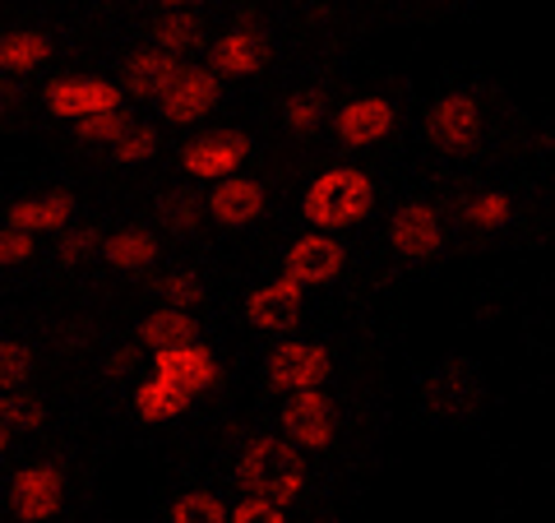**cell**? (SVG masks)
I'll list each match as a JSON object with an SVG mask.
<instances>
[{
    "label": "cell",
    "mask_w": 555,
    "mask_h": 523,
    "mask_svg": "<svg viewBox=\"0 0 555 523\" xmlns=\"http://www.w3.org/2000/svg\"><path fill=\"white\" fill-rule=\"evenodd\" d=\"M375 208V181L357 167H328L320 171L310 190L301 195V214L310 228L320 232H343V228H357L366 222Z\"/></svg>",
    "instance_id": "1"
},
{
    "label": "cell",
    "mask_w": 555,
    "mask_h": 523,
    "mask_svg": "<svg viewBox=\"0 0 555 523\" xmlns=\"http://www.w3.org/2000/svg\"><path fill=\"white\" fill-rule=\"evenodd\" d=\"M236 482L255 496H269L278 505H292L306 492V459L301 445L278 441V435H255L236 459Z\"/></svg>",
    "instance_id": "2"
},
{
    "label": "cell",
    "mask_w": 555,
    "mask_h": 523,
    "mask_svg": "<svg viewBox=\"0 0 555 523\" xmlns=\"http://www.w3.org/2000/svg\"><path fill=\"white\" fill-rule=\"evenodd\" d=\"M328 371H334V357H328L324 343H306V339H292V343H278L269 361H264V375L273 390H320Z\"/></svg>",
    "instance_id": "3"
},
{
    "label": "cell",
    "mask_w": 555,
    "mask_h": 523,
    "mask_svg": "<svg viewBox=\"0 0 555 523\" xmlns=\"http://www.w3.org/2000/svg\"><path fill=\"white\" fill-rule=\"evenodd\" d=\"M347 265V251H343V241L334 232H320V228H310L306 237H297L287 246L283 255V273L287 278H297L301 288H324V283H334V278L343 273Z\"/></svg>",
    "instance_id": "4"
},
{
    "label": "cell",
    "mask_w": 555,
    "mask_h": 523,
    "mask_svg": "<svg viewBox=\"0 0 555 523\" xmlns=\"http://www.w3.org/2000/svg\"><path fill=\"white\" fill-rule=\"evenodd\" d=\"M250 158V139L236 135V130H214V135H199L190 139L185 153H181V167L190 171L195 181H222L241 171Z\"/></svg>",
    "instance_id": "5"
},
{
    "label": "cell",
    "mask_w": 555,
    "mask_h": 523,
    "mask_svg": "<svg viewBox=\"0 0 555 523\" xmlns=\"http://www.w3.org/2000/svg\"><path fill=\"white\" fill-rule=\"evenodd\" d=\"M126 102V89L112 79H93V75H75V79H56L47 84V112L61 120H83L93 112H112Z\"/></svg>",
    "instance_id": "6"
},
{
    "label": "cell",
    "mask_w": 555,
    "mask_h": 523,
    "mask_svg": "<svg viewBox=\"0 0 555 523\" xmlns=\"http://www.w3.org/2000/svg\"><path fill=\"white\" fill-rule=\"evenodd\" d=\"M306 310V288L297 278H273V283H259L250 296H246V324L259 329V334H283L301 320Z\"/></svg>",
    "instance_id": "7"
},
{
    "label": "cell",
    "mask_w": 555,
    "mask_h": 523,
    "mask_svg": "<svg viewBox=\"0 0 555 523\" xmlns=\"http://www.w3.org/2000/svg\"><path fill=\"white\" fill-rule=\"evenodd\" d=\"M426 139L444 153H467L481 139V107L467 93H449L426 112Z\"/></svg>",
    "instance_id": "8"
},
{
    "label": "cell",
    "mask_w": 555,
    "mask_h": 523,
    "mask_svg": "<svg viewBox=\"0 0 555 523\" xmlns=\"http://www.w3.org/2000/svg\"><path fill=\"white\" fill-rule=\"evenodd\" d=\"M218 98H222V79L214 75V69L181 65V75L171 79V89L158 102H163V116L171 120V126H195V120H204L218 107Z\"/></svg>",
    "instance_id": "9"
},
{
    "label": "cell",
    "mask_w": 555,
    "mask_h": 523,
    "mask_svg": "<svg viewBox=\"0 0 555 523\" xmlns=\"http://www.w3.org/2000/svg\"><path fill=\"white\" fill-rule=\"evenodd\" d=\"M61 496H65V482L51 463H33V468H20L10 482V510L20 523H47L56 519L61 510Z\"/></svg>",
    "instance_id": "10"
},
{
    "label": "cell",
    "mask_w": 555,
    "mask_h": 523,
    "mask_svg": "<svg viewBox=\"0 0 555 523\" xmlns=\"http://www.w3.org/2000/svg\"><path fill=\"white\" fill-rule=\"evenodd\" d=\"M389 246L422 265V259H436L444 251V222L430 204H403L398 214L389 218Z\"/></svg>",
    "instance_id": "11"
},
{
    "label": "cell",
    "mask_w": 555,
    "mask_h": 523,
    "mask_svg": "<svg viewBox=\"0 0 555 523\" xmlns=\"http://www.w3.org/2000/svg\"><path fill=\"white\" fill-rule=\"evenodd\" d=\"M283 435L301 449H328L334 445V408L320 390H292L283 404Z\"/></svg>",
    "instance_id": "12"
},
{
    "label": "cell",
    "mask_w": 555,
    "mask_h": 523,
    "mask_svg": "<svg viewBox=\"0 0 555 523\" xmlns=\"http://www.w3.org/2000/svg\"><path fill=\"white\" fill-rule=\"evenodd\" d=\"M153 375L171 380L177 390H185L190 398H195V394H204V390L218 385V361H214V353H208V347L195 339V343L158 347V353H153Z\"/></svg>",
    "instance_id": "13"
},
{
    "label": "cell",
    "mask_w": 555,
    "mask_h": 523,
    "mask_svg": "<svg viewBox=\"0 0 555 523\" xmlns=\"http://www.w3.org/2000/svg\"><path fill=\"white\" fill-rule=\"evenodd\" d=\"M393 126H398V112L389 98H352L334 116V135L343 149H375Z\"/></svg>",
    "instance_id": "14"
},
{
    "label": "cell",
    "mask_w": 555,
    "mask_h": 523,
    "mask_svg": "<svg viewBox=\"0 0 555 523\" xmlns=\"http://www.w3.org/2000/svg\"><path fill=\"white\" fill-rule=\"evenodd\" d=\"M264 186L250 181V177H241V171H232V177H222L214 186V195H208V218L218 222V228H250L255 218H264Z\"/></svg>",
    "instance_id": "15"
},
{
    "label": "cell",
    "mask_w": 555,
    "mask_h": 523,
    "mask_svg": "<svg viewBox=\"0 0 555 523\" xmlns=\"http://www.w3.org/2000/svg\"><path fill=\"white\" fill-rule=\"evenodd\" d=\"M269 61V42L259 38L255 28H236V33H222L208 51V69H214L218 79H250L259 75Z\"/></svg>",
    "instance_id": "16"
},
{
    "label": "cell",
    "mask_w": 555,
    "mask_h": 523,
    "mask_svg": "<svg viewBox=\"0 0 555 523\" xmlns=\"http://www.w3.org/2000/svg\"><path fill=\"white\" fill-rule=\"evenodd\" d=\"M69 218H75V195H65V190H47V195H33V200H14L10 214H5L10 228H20L28 237L61 232V228H69Z\"/></svg>",
    "instance_id": "17"
},
{
    "label": "cell",
    "mask_w": 555,
    "mask_h": 523,
    "mask_svg": "<svg viewBox=\"0 0 555 523\" xmlns=\"http://www.w3.org/2000/svg\"><path fill=\"white\" fill-rule=\"evenodd\" d=\"M177 75H181V56H171V51H163V47H149V51H139V56H130L126 89L134 98H153V102H158L171 89V79H177Z\"/></svg>",
    "instance_id": "18"
},
{
    "label": "cell",
    "mask_w": 555,
    "mask_h": 523,
    "mask_svg": "<svg viewBox=\"0 0 555 523\" xmlns=\"http://www.w3.org/2000/svg\"><path fill=\"white\" fill-rule=\"evenodd\" d=\"M98 255L107 259L116 273H144V269L158 265L163 246H158V237H153V232L130 228V232H116V237L102 241V251H98Z\"/></svg>",
    "instance_id": "19"
},
{
    "label": "cell",
    "mask_w": 555,
    "mask_h": 523,
    "mask_svg": "<svg viewBox=\"0 0 555 523\" xmlns=\"http://www.w3.org/2000/svg\"><path fill=\"white\" fill-rule=\"evenodd\" d=\"M51 61V38L38 28L0 33V75H33Z\"/></svg>",
    "instance_id": "20"
},
{
    "label": "cell",
    "mask_w": 555,
    "mask_h": 523,
    "mask_svg": "<svg viewBox=\"0 0 555 523\" xmlns=\"http://www.w3.org/2000/svg\"><path fill=\"white\" fill-rule=\"evenodd\" d=\"M199 339V324L190 316L185 306H158L153 316L139 324V343L149 347V353H158V347H177V343H195Z\"/></svg>",
    "instance_id": "21"
},
{
    "label": "cell",
    "mask_w": 555,
    "mask_h": 523,
    "mask_svg": "<svg viewBox=\"0 0 555 523\" xmlns=\"http://www.w3.org/2000/svg\"><path fill=\"white\" fill-rule=\"evenodd\" d=\"M190 408V394L185 390H177L171 380H163V375H149L144 385L134 390V412H139V422H177V417Z\"/></svg>",
    "instance_id": "22"
},
{
    "label": "cell",
    "mask_w": 555,
    "mask_h": 523,
    "mask_svg": "<svg viewBox=\"0 0 555 523\" xmlns=\"http://www.w3.org/2000/svg\"><path fill=\"white\" fill-rule=\"evenodd\" d=\"M158 218H163V228H167V232L185 237V232H195V228H199V218H204V200L195 195V190L177 186V190H167V195L158 200Z\"/></svg>",
    "instance_id": "23"
},
{
    "label": "cell",
    "mask_w": 555,
    "mask_h": 523,
    "mask_svg": "<svg viewBox=\"0 0 555 523\" xmlns=\"http://www.w3.org/2000/svg\"><path fill=\"white\" fill-rule=\"evenodd\" d=\"M199 20L190 10H167L158 24H153V47H163V51H171V56H181V51H190V47H199Z\"/></svg>",
    "instance_id": "24"
},
{
    "label": "cell",
    "mask_w": 555,
    "mask_h": 523,
    "mask_svg": "<svg viewBox=\"0 0 555 523\" xmlns=\"http://www.w3.org/2000/svg\"><path fill=\"white\" fill-rule=\"evenodd\" d=\"M0 422L20 435H33L47 426V408L24 390H0Z\"/></svg>",
    "instance_id": "25"
},
{
    "label": "cell",
    "mask_w": 555,
    "mask_h": 523,
    "mask_svg": "<svg viewBox=\"0 0 555 523\" xmlns=\"http://www.w3.org/2000/svg\"><path fill=\"white\" fill-rule=\"evenodd\" d=\"M158 144H163V135L158 126H126V135L112 144V158L120 167H139V163H149V158H158Z\"/></svg>",
    "instance_id": "26"
},
{
    "label": "cell",
    "mask_w": 555,
    "mask_h": 523,
    "mask_svg": "<svg viewBox=\"0 0 555 523\" xmlns=\"http://www.w3.org/2000/svg\"><path fill=\"white\" fill-rule=\"evenodd\" d=\"M167 523H228V505L208 492H185L171 500Z\"/></svg>",
    "instance_id": "27"
},
{
    "label": "cell",
    "mask_w": 555,
    "mask_h": 523,
    "mask_svg": "<svg viewBox=\"0 0 555 523\" xmlns=\"http://www.w3.org/2000/svg\"><path fill=\"white\" fill-rule=\"evenodd\" d=\"M463 218L473 222V228H481V232H500V228H509L514 204L500 195V190H486V195H473L463 204Z\"/></svg>",
    "instance_id": "28"
},
{
    "label": "cell",
    "mask_w": 555,
    "mask_h": 523,
    "mask_svg": "<svg viewBox=\"0 0 555 523\" xmlns=\"http://www.w3.org/2000/svg\"><path fill=\"white\" fill-rule=\"evenodd\" d=\"M320 120H324V98H320V93L301 89V93H292V98L283 102V126H287L292 135L320 130Z\"/></svg>",
    "instance_id": "29"
},
{
    "label": "cell",
    "mask_w": 555,
    "mask_h": 523,
    "mask_svg": "<svg viewBox=\"0 0 555 523\" xmlns=\"http://www.w3.org/2000/svg\"><path fill=\"white\" fill-rule=\"evenodd\" d=\"M33 380V353L20 339H0V390H24Z\"/></svg>",
    "instance_id": "30"
},
{
    "label": "cell",
    "mask_w": 555,
    "mask_h": 523,
    "mask_svg": "<svg viewBox=\"0 0 555 523\" xmlns=\"http://www.w3.org/2000/svg\"><path fill=\"white\" fill-rule=\"evenodd\" d=\"M126 112L112 107V112H93V116H83L75 120V135H79V144H116L120 135H126Z\"/></svg>",
    "instance_id": "31"
},
{
    "label": "cell",
    "mask_w": 555,
    "mask_h": 523,
    "mask_svg": "<svg viewBox=\"0 0 555 523\" xmlns=\"http://www.w3.org/2000/svg\"><path fill=\"white\" fill-rule=\"evenodd\" d=\"M158 292H163V302L167 306H199L204 302V278L195 273V269H171L163 283H158Z\"/></svg>",
    "instance_id": "32"
},
{
    "label": "cell",
    "mask_w": 555,
    "mask_h": 523,
    "mask_svg": "<svg viewBox=\"0 0 555 523\" xmlns=\"http://www.w3.org/2000/svg\"><path fill=\"white\" fill-rule=\"evenodd\" d=\"M228 523H287V514H283V505L278 500L246 492L236 505H228Z\"/></svg>",
    "instance_id": "33"
},
{
    "label": "cell",
    "mask_w": 555,
    "mask_h": 523,
    "mask_svg": "<svg viewBox=\"0 0 555 523\" xmlns=\"http://www.w3.org/2000/svg\"><path fill=\"white\" fill-rule=\"evenodd\" d=\"M102 251V237L93 228H61V241H56V259L61 265H83Z\"/></svg>",
    "instance_id": "34"
},
{
    "label": "cell",
    "mask_w": 555,
    "mask_h": 523,
    "mask_svg": "<svg viewBox=\"0 0 555 523\" xmlns=\"http://www.w3.org/2000/svg\"><path fill=\"white\" fill-rule=\"evenodd\" d=\"M33 259V237L20 228H0V269H14V265H28Z\"/></svg>",
    "instance_id": "35"
},
{
    "label": "cell",
    "mask_w": 555,
    "mask_h": 523,
    "mask_svg": "<svg viewBox=\"0 0 555 523\" xmlns=\"http://www.w3.org/2000/svg\"><path fill=\"white\" fill-rule=\"evenodd\" d=\"M130 366H134V353H130V347H120V353L107 357V375H126Z\"/></svg>",
    "instance_id": "36"
},
{
    "label": "cell",
    "mask_w": 555,
    "mask_h": 523,
    "mask_svg": "<svg viewBox=\"0 0 555 523\" xmlns=\"http://www.w3.org/2000/svg\"><path fill=\"white\" fill-rule=\"evenodd\" d=\"M10 79H14V75H0V116H5V112L14 107V102H20V89H14Z\"/></svg>",
    "instance_id": "37"
},
{
    "label": "cell",
    "mask_w": 555,
    "mask_h": 523,
    "mask_svg": "<svg viewBox=\"0 0 555 523\" xmlns=\"http://www.w3.org/2000/svg\"><path fill=\"white\" fill-rule=\"evenodd\" d=\"M163 10H195V5H204V0H158Z\"/></svg>",
    "instance_id": "38"
},
{
    "label": "cell",
    "mask_w": 555,
    "mask_h": 523,
    "mask_svg": "<svg viewBox=\"0 0 555 523\" xmlns=\"http://www.w3.org/2000/svg\"><path fill=\"white\" fill-rule=\"evenodd\" d=\"M10 435H14V431H10L5 422H0V455H5V449H10Z\"/></svg>",
    "instance_id": "39"
}]
</instances>
